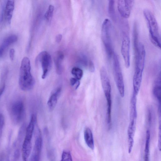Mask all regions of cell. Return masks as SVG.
I'll list each match as a JSON object with an SVG mask.
<instances>
[{
    "label": "cell",
    "mask_w": 161,
    "mask_h": 161,
    "mask_svg": "<svg viewBox=\"0 0 161 161\" xmlns=\"http://www.w3.org/2000/svg\"><path fill=\"white\" fill-rule=\"evenodd\" d=\"M19 83L21 89L24 91L31 90L35 85V80L31 72L30 61L27 57H24L21 62Z\"/></svg>",
    "instance_id": "cell-1"
},
{
    "label": "cell",
    "mask_w": 161,
    "mask_h": 161,
    "mask_svg": "<svg viewBox=\"0 0 161 161\" xmlns=\"http://www.w3.org/2000/svg\"><path fill=\"white\" fill-rule=\"evenodd\" d=\"M143 14L148 28L150 40L154 46L160 49V36L156 19L153 13L148 9L144 10Z\"/></svg>",
    "instance_id": "cell-2"
},
{
    "label": "cell",
    "mask_w": 161,
    "mask_h": 161,
    "mask_svg": "<svg viewBox=\"0 0 161 161\" xmlns=\"http://www.w3.org/2000/svg\"><path fill=\"white\" fill-rule=\"evenodd\" d=\"M112 25L110 20L105 19L103 22L101 37L105 50L108 58H110L114 53L112 37Z\"/></svg>",
    "instance_id": "cell-3"
},
{
    "label": "cell",
    "mask_w": 161,
    "mask_h": 161,
    "mask_svg": "<svg viewBox=\"0 0 161 161\" xmlns=\"http://www.w3.org/2000/svg\"><path fill=\"white\" fill-rule=\"evenodd\" d=\"M128 23L125 21L122 24V42L121 52L124 59L125 66L129 68L130 66V41Z\"/></svg>",
    "instance_id": "cell-4"
},
{
    "label": "cell",
    "mask_w": 161,
    "mask_h": 161,
    "mask_svg": "<svg viewBox=\"0 0 161 161\" xmlns=\"http://www.w3.org/2000/svg\"><path fill=\"white\" fill-rule=\"evenodd\" d=\"M8 111L13 123L15 125L20 123L25 115V107L23 101L20 99L13 101L9 106Z\"/></svg>",
    "instance_id": "cell-5"
},
{
    "label": "cell",
    "mask_w": 161,
    "mask_h": 161,
    "mask_svg": "<svg viewBox=\"0 0 161 161\" xmlns=\"http://www.w3.org/2000/svg\"><path fill=\"white\" fill-rule=\"evenodd\" d=\"M112 57L114 80L119 94L123 97L125 95V86L119 58L115 53Z\"/></svg>",
    "instance_id": "cell-6"
},
{
    "label": "cell",
    "mask_w": 161,
    "mask_h": 161,
    "mask_svg": "<svg viewBox=\"0 0 161 161\" xmlns=\"http://www.w3.org/2000/svg\"><path fill=\"white\" fill-rule=\"evenodd\" d=\"M40 62L43 72L42 76V79L47 76L52 66V59L51 55L47 52L43 51L40 53L36 59V63Z\"/></svg>",
    "instance_id": "cell-7"
},
{
    "label": "cell",
    "mask_w": 161,
    "mask_h": 161,
    "mask_svg": "<svg viewBox=\"0 0 161 161\" xmlns=\"http://www.w3.org/2000/svg\"><path fill=\"white\" fill-rule=\"evenodd\" d=\"M135 71H143L145 59L146 52L144 45L139 43L137 48L134 50Z\"/></svg>",
    "instance_id": "cell-8"
},
{
    "label": "cell",
    "mask_w": 161,
    "mask_h": 161,
    "mask_svg": "<svg viewBox=\"0 0 161 161\" xmlns=\"http://www.w3.org/2000/svg\"><path fill=\"white\" fill-rule=\"evenodd\" d=\"M100 76L102 87L106 101L112 100L111 86L107 70L103 66L100 70Z\"/></svg>",
    "instance_id": "cell-9"
},
{
    "label": "cell",
    "mask_w": 161,
    "mask_h": 161,
    "mask_svg": "<svg viewBox=\"0 0 161 161\" xmlns=\"http://www.w3.org/2000/svg\"><path fill=\"white\" fill-rule=\"evenodd\" d=\"M134 3V1L133 0L118 1V10L123 18L126 19L130 17Z\"/></svg>",
    "instance_id": "cell-10"
},
{
    "label": "cell",
    "mask_w": 161,
    "mask_h": 161,
    "mask_svg": "<svg viewBox=\"0 0 161 161\" xmlns=\"http://www.w3.org/2000/svg\"><path fill=\"white\" fill-rule=\"evenodd\" d=\"M37 135L35 141L33 151L30 161H40L42 141L40 131L37 129Z\"/></svg>",
    "instance_id": "cell-11"
},
{
    "label": "cell",
    "mask_w": 161,
    "mask_h": 161,
    "mask_svg": "<svg viewBox=\"0 0 161 161\" xmlns=\"http://www.w3.org/2000/svg\"><path fill=\"white\" fill-rule=\"evenodd\" d=\"M14 8V1H7L3 12V16L5 20L9 24L11 21Z\"/></svg>",
    "instance_id": "cell-12"
},
{
    "label": "cell",
    "mask_w": 161,
    "mask_h": 161,
    "mask_svg": "<svg viewBox=\"0 0 161 161\" xmlns=\"http://www.w3.org/2000/svg\"><path fill=\"white\" fill-rule=\"evenodd\" d=\"M61 92V88L59 87L50 96L47 102V107L50 111H53L56 107Z\"/></svg>",
    "instance_id": "cell-13"
},
{
    "label": "cell",
    "mask_w": 161,
    "mask_h": 161,
    "mask_svg": "<svg viewBox=\"0 0 161 161\" xmlns=\"http://www.w3.org/2000/svg\"><path fill=\"white\" fill-rule=\"evenodd\" d=\"M137 95L133 92L131 97L130 105V121H136L137 117L136 101Z\"/></svg>",
    "instance_id": "cell-14"
},
{
    "label": "cell",
    "mask_w": 161,
    "mask_h": 161,
    "mask_svg": "<svg viewBox=\"0 0 161 161\" xmlns=\"http://www.w3.org/2000/svg\"><path fill=\"white\" fill-rule=\"evenodd\" d=\"M31 148V140L24 138L22 148V155L23 161H28Z\"/></svg>",
    "instance_id": "cell-15"
},
{
    "label": "cell",
    "mask_w": 161,
    "mask_h": 161,
    "mask_svg": "<svg viewBox=\"0 0 161 161\" xmlns=\"http://www.w3.org/2000/svg\"><path fill=\"white\" fill-rule=\"evenodd\" d=\"M142 73L140 71H135L133 80V92L136 95H137L140 88Z\"/></svg>",
    "instance_id": "cell-16"
},
{
    "label": "cell",
    "mask_w": 161,
    "mask_h": 161,
    "mask_svg": "<svg viewBox=\"0 0 161 161\" xmlns=\"http://www.w3.org/2000/svg\"><path fill=\"white\" fill-rule=\"evenodd\" d=\"M17 37L15 35H11L6 38L2 42L0 46V57L3 54L7 48L10 45L16 42Z\"/></svg>",
    "instance_id": "cell-17"
},
{
    "label": "cell",
    "mask_w": 161,
    "mask_h": 161,
    "mask_svg": "<svg viewBox=\"0 0 161 161\" xmlns=\"http://www.w3.org/2000/svg\"><path fill=\"white\" fill-rule=\"evenodd\" d=\"M64 58V54L61 51H57L54 54V61L55 65L56 71L58 74H60L62 72V62Z\"/></svg>",
    "instance_id": "cell-18"
},
{
    "label": "cell",
    "mask_w": 161,
    "mask_h": 161,
    "mask_svg": "<svg viewBox=\"0 0 161 161\" xmlns=\"http://www.w3.org/2000/svg\"><path fill=\"white\" fill-rule=\"evenodd\" d=\"M161 75L160 73L159 75L155 80L153 88V94L158 102L160 106L161 102Z\"/></svg>",
    "instance_id": "cell-19"
},
{
    "label": "cell",
    "mask_w": 161,
    "mask_h": 161,
    "mask_svg": "<svg viewBox=\"0 0 161 161\" xmlns=\"http://www.w3.org/2000/svg\"><path fill=\"white\" fill-rule=\"evenodd\" d=\"M84 135L85 142L88 147L91 149L93 150L94 143L93 136L91 130L89 128H86L85 129Z\"/></svg>",
    "instance_id": "cell-20"
},
{
    "label": "cell",
    "mask_w": 161,
    "mask_h": 161,
    "mask_svg": "<svg viewBox=\"0 0 161 161\" xmlns=\"http://www.w3.org/2000/svg\"><path fill=\"white\" fill-rule=\"evenodd\" d=\"M150 132L149 130L146 131L144 148V161H149Z\"/></svg>",
    "instance_id": "cell-21"
},
{
    "label": "cell",
    "mask_w": 161,
    "mask_h": 161,
    "mask_svg": "<svg viewBox=\"0 0 161 161\" xmlns=\"http://www.w3.org/2000/svg\"><path fill=\"white\" fill-rule=\"evenodd\" d=\"M108 12L111 19L114 21H115L116 18L115 8V1L110 0L108 1Z\"/></svg>",
    "instance_id": "cell-22"
},
{
    "label": "cell",
    "mask_w": 161,
    "mask_h": 161,
    "mask_svg": "<svg viewBox=\"0 0 161 161\" xmlns=\"http://www.w3.org/2000/svg\"><path fill=\"white\" fill-rule=\"evenodd\" d=\"M71 73L74 78L79 80L81 79L83 74V71L81 69L76 67L72 68Z\"/></svg>",
    "instance_id": "cell-23"
},
{
    "label": "cell",
    "mask_w": 161,
    "mask_h": 161,
    "mask_svg": "<svg viewBox=\"0 0 161 161\" xmlns=\"http://www.w3.org/2000/svg\"><path fill=\"white\" fill-rule=\"evenodd\" d=\"M54 10V6L52 5H50L44 15L45 17L47 20L49 21L51 19Z\"/></svg>",
    "instance_id": "cell-24"
},
{
    "label": "cell",
    "mask_w": 161,
    "mask_h": 161,
    "mask_svg": "<svg viewBox=\"0 0 161 161\" xmlns=\"http://www.w3.org/2000/svg\"><path fill=\"white\" fill-rule=\"evenodd\" d=\"M60 161H73L72 156L70 152L67 151H63Z\"/></svg>",
    "instance_id": "cell-25"
},
{
    "label": "cell",
    "mask_w": 161,
    "mask_h": 161,
    "mask_svg": "<svg viewBox=\"0 0 161 161\" xmlns=\"http://www.w3.org/2000/svg\"><path fill=\"white\" fill-rule=\"evenodd\" d=\"M70 83L71 86L75 89H77L78 88L80 84L79 80L74 77L70 79Z\"/></svg>",
    "instance_id": "cell-26"
},
{
    "label": "cell",
    "mask_w": 161,
    "mask_h": 161,
    "mask_svg": "<svg viewBox=\"0 0 161 161\" xmlns=\"http://www.w3.org/2000/svg\"><path fill=\"white\" fill-rule=\"evenodd\" d=\"M5 123V119L3 114L0 113V138L2 134L3 128Z\"/></svg>",
    "instance_id": "cell-27"
},
{
    "label": "cell",
    "mask_w": 161,
    "mask_h": 161,
    "mask_svg": "<svg viewBox=\"0 0 161 161\" xmlns=\"http://www.w3.org/2000/svg\"><path fill=\"white\" fill-rule=\"evenodd\" d=\"M87 67L88 70L92 72H94L95 70V66L93 62L89 60L88 63Z\"/></svg>",
    "instance_id": "cell-28"
},
{
    "label": "cell",
    "mask_w": 161,
    "mask_h": 161,
    "mask_svg": "<svg viewBox=\"0 0 161 161\" xmlns=\"http://www.w3.org/2000/svg\"><path fill=\"white\" fill-rule=\"evenodd\" d=\"M20 151L19 149H16L14 152L13 155V160L14 161H17L20 156Z\"/></svg>",
    "instance_id": "cell-29"
},
{
    "label": "cell",
    "mask_w": 161,
    "mask_h": 161,
    "mask_svg": "<svg viewBox=\"0 0 161 161\" xmlns=\"http://www.w3.org/2000/svg\"><path fill=\"white\" fill-rule=\"evenodd\" d=\"M158 147L159 150L160 151L161 150V127L160 125L159 126V131L158 132Z\"/></svg>",
    "instance_id": "cell-30"
},
{
    "label": "cell",
    "mask_w": 161,
    "mask_h": 161,
    "mask_svg": "<svg viewBox=\"0 0 161 161\" xmlns=\"http://www.w3.org/2000/svg\"><path fill=\"white\" fill-rule=\"evenodd\" d=\"M147 121L149 124L150 125L152 121V114L150 110H149L148 111Z\"/></svg>",
    "instance_id": "cell-31"
},
{
    "label": "cell",
    "mask_w": 161,
    "mask_h": 161,
    "mask_svg": "<svg viewBox=\"0 0 161 161\" xmlns=\"http://www.w3.org/2000/svg\"><path fill=\"white\" fill-rule=\"evenodd\" d=\"M15 51L14 49H11L9 51V55L10 59L13 60L14 56Z\"/></svg>",
    "instance_id": "cell-32"
},
{
    "label": "cell",
    "mask_w": 161,
    "mask_h": 161,
    "mask_svg": "<svg viewBox=\"0 0 161 161\" xmlns=\"http://www.w3.org/2000/svg\"><path fill=\"white\" fill-rule=\"evenodd\" d=\"M62 37V35L59 34L57 35L55 37V40L57 43H59L61 41Z\"/></svg>",
    "instance_id": "cell-33"
},
{
    "label": "cell",
    "mask_w": 161,
    "mask_h": 161,
    "mask_svg": "<svg viewBox=\"0 0 161 161\" xmlns=\"http://www.w3.org/2000/svg\"><path fill=\"white\" fill-rule=\"evenodd\" d=\"M5 83H3L0 87V97L3 93L5 89Z\"/></svg>",
    "instance_id": "cell-34"
},
{
    "label": "cell",
    "mask_w": 161,
    "mask_h": 161,
    "mask_svg": "<svg viewBox=\"0 0 161 161\" xmlns=\"http://www.w3.org/2000/svg\"><path fill=\"white\" fill-rule=\"evenodd\" d=\"M6 161H10L8 158H7Z\"/></svg>",
    "instance_id": "cell-35"
}]
</instances>
